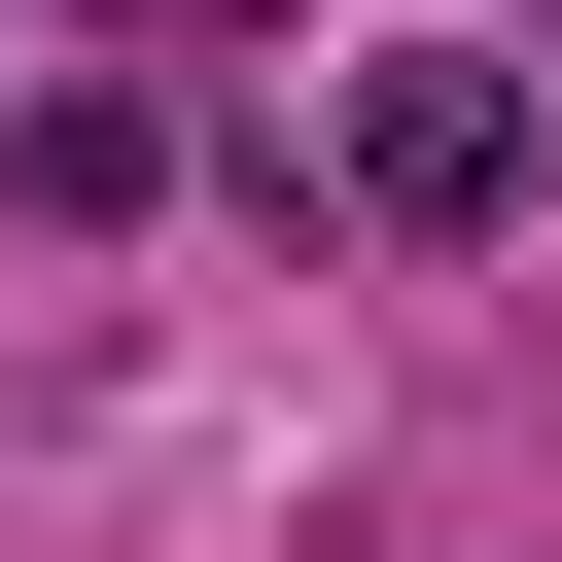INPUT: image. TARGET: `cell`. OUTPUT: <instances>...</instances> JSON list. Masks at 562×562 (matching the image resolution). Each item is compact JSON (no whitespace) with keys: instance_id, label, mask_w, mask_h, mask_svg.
I'll list each match as a JSON object with an SVG mask.
<instances>
[{"instance_id":"6da1fadb","label":"cell","mask_w":562,"mask_h":562,"mask_svg":"<svg viewBox=\"0 0 562 562\" xmlns=\"http://www.w3.org/2000/svg\"><path fill=\"white\" fill-rule=\"evenodd\" d=\"M527 176H562L527 35H386V70L316 105V211H351V246H527Z\"/></svg>"},{"instance_id":"7a4b0ae2","label":"cell","mask_w":562,"mask_h":562,"mask_svg":"<svg viewBox=\"0 0 562 562\" xmlns=\"http://www.w3.org/2000/svg\"><path fill=\"white\" fill-rule=\"evenodd\" d=\"M0 211H35V246H140V211H176V105H140V70H35V105H0Z\"/></svg>"},{"instance_id":"3957f363","label":"cell","mask_w":562,"mask_h":562,"mask_svg":"<svg viewBox=\"0 0 562 562\" xmlns=\"http://www.w3.org/2000/svg\"><path fill=\"white\" fill-rule=\"evenodd\" d=\"M176 35H281V0H176Z\"/></svg>"}]
</instances>
